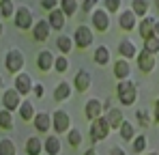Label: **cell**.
<instances>
[{
  "mask_svg": "<svg viewBox=\"0 0 159 155\" xmlns=\"http://www.w3.org/2000/svg\"><path fill=\"white\" fill-rule=\"evenodd\" d=\"M116 97L123 106H131L138 99V88L131 80H125V82H118L116 84Z\"/></svg>",
  "mask_w": 159,
  "mask_h": 155,
  "instance_id": "1",
  "label": "cell"
},
{
  "mask_svg": "<svg viewBox=\"0 0 159 155\" xmlns=\"http://www.w3.org/2000/svg\"><path fill=\"white\" fill-rule=\"evenodd\" d=\"M24 54L22 50H17V48H13V50L7 52V56H4V69L9 71V73H15V76H20L22 71V67H24Z\"/></svg>",
  "mask_w": 159,
  "mask_h": 155,
  "instance_id": "2",
  "label": "cell"
},
{
  "mask_svg": "<svg viewBox=\"0 0 159 155\" xmlns=\"http://www.w3.org/2000/svg\"><path fill=\"white\" fill-rule=\"evenodd\" d=\"M90 140L93 142H99V140H106L107 134H110V123H107L106 116H101V119H97V121H93L90 123Z\"/></svg>",
  "mask_w": 159,
  "mask_h": 155,
  "instance_id": "3",
  "label": "cell"
},
{
  "mask_svg": "<svg viewBox=\"0 0 159 155\" xmlns=\"http://www.w3.org/2000/svg\"><path fill=\"white\" fill-rule=\"evenodd\" d=\"M93 39H95V35H93V30H90V26L86 24H80L75 28V32H73V41H75V45L78 48H88L90 43H93Z\"/></svg>",
  "mask_w": 159,
  "mask_h": 155,
  "instance_id": "4",
  "label": "cell"
},
{
  "mask_svg": "<svg viewBox=\"0 0 159 155\" xmlns=\"http://www.w3.org/2000/svg\"><path fill=\"white\" fill-rule=\"evenodd\" d=\"M15 26L17 28H22V30H28V28H34V20H32V11L28 9L26 4H22V7H17V13H15Z\"/></svg>",
  "mask_w": 159,
  "mask_h": 155,
  "instance_id": "5",
  "label": "cell"
},
{
  "mask_svg": "<svg viewBox=\"0 0 159 155\" xmlns=\"http://www.w3.org/2000/svg\"><path fill=\"white\" fill-rule=\"evenodd\" d=\"M52 119H54V129H56V134L71 131V116H69L65 110H56Z\"/></svg>",
  "mask_w": 159,
  "mask_h": 155,
  "instance_id": "6",
  "label": "cell"
},
{
  "mask_svg": "<svg viewBox=\"0 0 159 155\" xmlns=\"http://www.w3.org/2000/svg\"><path fill=\"white\" fill-rule=\"evenodd\" d=\"M20 106H22V101H20V93L15 91V88H7L4 93H2V108L4 110H20Z\"/></svg>",
  "mask_w": 159,
  "mask_h": 155,
  "instance_id": "7",
  "label": "cell"
},
{
  "mask_svg": "<svg viewBox=\"0 0 159 155\" xmlns=\"http://www.w3.org/2000/svg\"><path fill=\"white\" fill-rule=\"evenodd\" d=\"M84 112H86V119L93 123V121L101 119V114H103L106 110H103V103L99 101V99H95V97H93V99H88V101H86V108H84Z\"/></svg>",
  "mask_w": 159,
  "mask_h": 155,
  "instance_id": "8",
  "label": "cell"
},
{
  "mask_svg": "<svg viewBox=\"0 0 159 155\" xmlns=\"http://www.w3.org/2000/svg\"><path fill=\"white\" fill-rule=\"evenodd\" d=\"M90 20L95 24V30H99V32H106L107 28H110V17H107L106 9H95L93 15H90Z\"/></svg>",
  "mask_w": 159,
  "mask_h": 155,
  "instance_id": "9",
  "label": "cell"
},
{
  "mask_svg": "<svg viewBox=\"0 0 159 155\" xmlns=\"http://www.w3.org/2000/svg\"><path fill=\"white\" fill-rule=\"evenodd\" d=\"M15 91L20 93V95H28L30 91H34V82H32V78L30 73H20V76H15Z\"/></svg>",
  "mask_w": 159,
  "mask_h": 155,
  "instance_id": "10",
  "label": "cell"
},
{
  "mask_svg": "<svg viewBox=\"0 0 159 155\" xmlns=\"http://www.w3.org/2000/svg\"><path fill=\"white\" fill-rule=\"evenodd\" d=\"M118 54H120V58H125V60H131L135 56H140V52L135 48V43H133L131 39H123L120 43H118Z\"/></svg>",
  "mask_w": 159,
  "mask_h": 155,
  "instance_id": "11",
  "label": "cell"
},
{
  "mask_svg": "<svg viewBox=\"0 0 159 155\" xmlns=\"http://www.w3.org/2000/svg\"><path fill=\"white\" fill-rule=\"evenodd\" d=\"M118 24L123 30H127V32H131L133 28L138 26V15L133 13L131 9H125L123 13H120V17H118Z\"/></svg>",
  "mask_w": 159,
  "mask_h": 155,
  "instance_id": "12",
  "label": "cell"
},
{
  "mask_svg": "<svg viewBox=\"0 0 159 155\" xmlns=\"http://www.w3.org/2000/svg\"><path fill=\"white\" fill-rule=\"evenodd\" d=\"M138 67H140L144 73H151V71L155 69V54L142 50V52H140V56H138Z\"/></svg>",
  "mask_w": 159,
  "mask_h": 155,
  "instance_id": "13",
  "label": "cell"
},
{
  "mask_svg": "<svg viewBox=\"0 0 159 155\" xmlns=\"http://www.w3.org/2000/svg\"><path fill=\"white\" fill-rule=\"evenodd\" d=\"M114 76L118 78L120 82H125L127 78L131 76V65H129V60H125V58H118V60L114 63Z\"/></svg>",
  "mask_w": 159,
  "mask_h": 155,
  "instance_id": "14",
  "label": "cell"
},
{
  "mask_svg": "<svg viewBox=\"0 0 159 155\" xmlns=\"http://www.w3.org/2000/svg\"><path fill=\"white\" fill-rule=\"evenodd\" d=\"M50 22L48 20H39L34 28H32V37H34V41H45L48 37H50Z\"/></svg>",
  "mask_w": 159,
  "mask_h": 155,
  "instance_id": "15",
  "label": "cell"
},
{
  "mask_svg": "<svg viewBox=\"0 0 159 155\" xmlns=\"http://www.w3.org/2000/svg\"><path fill=\"white\" fill-rule=\"evenodd\" d=\"M54 63H56V58L52 56L50 50L39 52V56H37V67H39L41 71H50V69L54 67Z\"/></svg>",
  "mask_w": 159,
  "mask_h": 155,
  "instance_id": "16",
  "label": "cell"
},
{
  "mask_svg": "<svg viewBox=\"0 0 159 155\" xmlns=\"http://www.w3.org/2000/svg\"><path fill=\"white\" fill-rule=\"evenodd\" d=\"M106 119L110 123V129H120L123 123H125V116H123L120 108H112L110 112H106Z\"/></svg>",
  "mask_w": 159,
  "mask_h": 155,
  "instance_id": "17",
  "label": "cell"
},
{
  "mask_svg": "<svg viewBox=\"0 0 159 155\" xmlns=\"http://www.w3.org/2000/svg\"><path fill=\"white\" fill-rule=\"evenodd\" d=\"M155 24H157V22H155L153 17H144V20L140 22L138 28H140V37H142L144 41L151 39V37H155Z\"/></svg>",
  "mask_w": 159,
  "mask_h": 155,
  "instance_id": "18",
  "label": "cell"
},
{
  "mask_svg": "<svg viewBox=\"0 0 159 155\" xmlns=\"http://www.w3.org/2000/svg\"><path fill=\"white\" fill-rule=\"evenodd\" d=\"M73 84H75L78 93H84V91H88V88H90V73H88L86 69L78 71V73H75V78H73Z\"/></svg>",
  "mask_w": 159,
  "mask_h": 155,
  "instance_id": "19",
  "label": "cell"
},
{
  "mask_svg": "<svg viewBox=\"0 0 159 155\" xmlns=\"http://www.w3.org/2000/svg\"><path fill=\"white\" fill-rule=\"evenodd\" d=\"M34 127L37 131H50V127H54V119L48 112H39L34 116Z\"/></svg>",
  "mask_w": 159,
  "mask_h": 155,
  "instance_id": "20",
  "label": "cell"
},
{
  "mask_svg": "<svg viewBox=\"0 0 159 155\" xmlns=\"http://www.w3.org/2000/svg\"><path fill=\"white\" fill-rule=\"evenodd\" d=\"M48 22H50V26H52L54 30H62L65 28V22H67V15L62 13V9H56V11L50 13Z\"/></svg>",
  "mask_w": 159,
  "mask_h": 155,
  "instance_id": "21",
  "label": "cell"
},
{
  "mask_svg": "<svg viewBox=\"0 0 159 155\" xmlns=\"http://www.w3.org/2000/svg\"><path fill=\"white\" fill-rule=\"evenodd\" d=\"M43 149H45V155H60V138L58 136H48L45 142H43Z\"/></svg>",
  "mask_w": 159,
  "mask_h": 155,
  "instance_id": "22",
  "label": "cell"
},
{
  "mask_svg": "<svg viewBox=\"0 0 159 155\" xmlns=\"http://www.w3.org/2000/svg\"><path fill=\"white\" fill-rule=\"evenodd\" d=\"M43 151V140L37 136H30L26 140V155H41Z\"/></svg>",
  "mask_w": 159,
  "mask_h": 155,
  "instance_id": "23",
  "label": "cell"
},
{
  "mask_svg": "<svg viewBox=\"0 0 159 155\" xmlns=\"http://www.w3.org/2000/svg\"><path fill=\"white\" fill-rule=\"evenodd\" d=\"M56 45H58V50H60V54L65 56V54H69V52L73 50V45H75V41L69 37V35H60L58 39H56Z\"/></svg>",
  "mask_w": 159,
  "mask_h": 155,
  "instance_id": "24",
  "label": "cell"
},
{
  "mask_svg": "<svg viewBox=\"0 0 159 155\" xmlns=\"http://www.w3.org/2000/svg\"><path fill=\"white\" fill-rule=\"evenodd\" d=\"M71 95V84L69 82H60L56 88H54V99L56 101H62V99H67Z\"/></svg>",
  "mask_w": 159,
  "mask_h": 155,
  "instance_id": "25",
  "label": "cell"
},
{
  "mask_svg": "<svg viewBox=\"0 0 159 155\" xmlns=\"http://www.w3.org/2000/svg\"><path fill=\"white\" fill-rule=\"evenodd\" d=\"M15 4L11 2V0H2V4H0V15H2V20H9V17H15Z\"/></svg>",
  "mask_w": 159,
  "mask_h": 155,
  "instance_id": "26",
  "label": "cell"
},
{
  "mask_svg": "<svg viewBox=\"0 0 159 155\" xmlns=\"http://www.w3.org/2000/svg\"><path fill=\"white\" fill-rule=\"evenodd\" d=\"M95 63L97 65H107L110 63V50H107L106 45H99L95 50Z\"/></svg>",
  "mask_w": 159,
  "mask_h": 155,
  "instance_id": "27",
  "label": "cell"
},
{
  "mask_svg": "<svg viewBox=\"0 0 159 155\" xmlns=\"http://www.w3.org/2000/svg\"><path fill=\"white\" fill-rule=\"evenodd\" d=\"M20 116L24 119V121H32L37 114H34V108H32V103L30 101H22L20 106Z\"/></svg>",
  "mask_w": 159,
  "mask_h": 155,
  "instance_id": "28",
  "label": "cell"
},
{
  "mask_svg": "<svg viewBox=\"0 0 159 155\" xmlns=\"http://www.w3.org/2000/svg\"><path fill=\"white\" fill-rule=\"evenodd\" d=\"M118 131H120V138H123V140H127V142H129V140H135V127H133L129 121H125L123 127L118 129Z\"/></svg>",
  "mask_w": 159,
  "mask_h": 155,
  "instance_id": "29",
  "label": "cell"
},
{
  "mask_svg": "<svg viewBox=\"0 0 159 155\" xmlns=\"http://www.w3.org/2000/svg\"><path fill=\"white\" fill-rule=\"evenodd\" d=\"M0 155H17V149H15L13 140H9V138L0 140Z\"/></svg>",
  "mask_w": 159,
  "mask_h": 155,
  "instance_id": "30",
  "label": "cell"
},
{
  "mask_svg": "<svg viewBox=\"0 0 159 155\" xmlns=\"http://www.w3.org/2000/svg\"><path fill=\"white\" fill-rule=\"evenodd\" d=\"M60 9L67 17H71L75 11H78V0H60Z\"/></svg>",
  "mask_w": 159,
  "mask_h": 155,
  "instance_id": "31",
  "label": "cell"
},
{
  "mask_svg": "<svg viewBox=\"0 0 159 155\" xmlns=\"http://www.w3.org/2000/svg\"><path fill=\"white\" fill-rule=\"evenodd\" d=\"M131 11L140 17V15H146V11H148V2L146 0H133L131 2Z\"/></svg>",
  "mask_w": 159,
  "mask_h": 155,
  "instance_id": "32",
  "label": "cell"
},
{
  "mask_svg": "<svg viewBox=\"0 0 159 155\" xmlns=\"http://www.w3.org/2000/svg\"><path fill=\"white\" fill-rule=\"evenodd\" d=\"M0 127L2 129H13V119H11V112L9 110H4L2 108V112H0Z\"/></svg>",
  "mask_w": 159,
  "mask_h": 155,
  "instance_id": "33",
  "label": "cell"
},
{
  "mask_svg": "<svg viewBox=\"0 0 159 155\" xmlns=\"http://www.w3.org/2000/svg\"><path fill=\"white\" fill-rule=\"evenodd\" d=\"M54 69H56L58 73H65V71L69 69V60H67V56L60 54V56L56 58V63H54Z\"/></svg>",
  "mask_w": 159,
  "mask_h": 155,
  "instance_id": "34",
  "label": "cell"
},
{
  "mask_svg": "<svg viewBox=\"0 0 159 155\" xmlns=\"http://www.w3.org/2000/svg\"><path fill=\"white\" fill-rule=\"evenodd\" d=\"M144 50L151 52V54H157V52H159V39H157V37L146 39V41H144Z\"/></svg>",
  "mask_w": 159,
  "mask_h": 155,
  "instance_id": "35",
  "label": "cell"
},
{
  "mask_svg": "<svg viewBox=\"0 0 159 155\" xmlns=\"http://www.w3.org/2000/svg\"><path fill=\"white\" fill-rule=\"evenodd\" d=\"M146 149V136H135L133 140V153H142Z\"/></svg>",
  "mask_w": 159,
  "mask_h": 155,
  "instance_id": "36",
  "label": "cell"
},
{
  "mask_svg": "<svg viewBox=\"0 0 159 155\" xmlns=\"http://www.w3.org/2000/svg\"><path fill=\"white\" fill-rule=\"evenodd\" d=\"M69 144H71V147H80V144H82V134H80V129H71V131H69Z\"/></svg>",
  "mask_w": 159,
  "mask_h": 155,
  "instance_id": "37",
  "label": "cell"
},
{
  "mask_svg": "<svg viewBox=\"0 0 159 155\" xmlns=\"http://www.w3.org/2000/svg\"><path fill=\"white\" fill-rule=\"evenodd\" d=\"M135 116H138L140 125H144V127H148V125H151V114H148L146 110H138V112H135Z\"/></svg>",
  "mask_w": 159,
  "mask_h": 155,
  "instance_id": "38",
  "label": "cell"
},
{
  "mask_svg": "<svg viewBox=\"0 0 159 155\" xmlns=\"http://www.w3.org/2000/svg\"><path fill=\"white\" fill-rule=\"evenodd\" d=\"M120 9V0H106V11L107 13H114Z\"/></svg>",
  "mask_w": 159,
  "mask_h": 155,
  "instance_id": "39",
  "label": "cell"
},
{
  "mask_svg": "<svg viewBox=\"0 0 159 155\" xmlns=\"http://www.w3.org/2000/svg\"><path fill=\"white\" fill-rule=\"evenodd\" d=\"M41 7H43V9H50V13H52V11L58 9V2H56V0H43Z\"/></svg>",
  "mask_w": 159,
  "mask_h": 155,
  "instance_id": "40",
  "label": "cell"
},
{
  "mask_svg": "<svg viewBox=\"0 0 159 155\" xmlns=\"http://www.w3.org/2000/svg\"><path fill=\"white\" fill-rule=\"evenodd\" d=\"M82 9H84V11H93V9H97V4H95V0H86V2L82 4Z\"/></svg>",
  "mask_w": 159,
  "mask_h": 155,
  "instance_id": "41",
  "label": "cell"
},
{
  "mask_svg": "<svg viewBox=\"0 0 159 155\" xmlns=\"http://www.w3.org/2000/svg\"><path fill=\"white\" fill-rule=\"evenodd\" d=\"M34 95H37V97H43V95H45L43 84H34Z\"/></svg>",
  "mask_w": 159,
  "mask_h": 155,
  "instance_id": "42",
  "label": "cell"
},
{
  "mask_svg": "<svg viewBox=\"0 0 159 155\" xmlns=\"http://www.w3.org/2000/svg\"><path fill=\"white\" fill-rule=\"evenodd\" d=\"M110 155H127V153H125L120 147H112V149H110Z\"/></svg>",
  "mask_w": 159,
  "mask_h": 155,
  "instance_id": "43",
  "label": "cell"
},
{
  "mask_svg": "<svg viewBox=\"0 0 159 155\" xmlns=\"http://www.w3.org/2000/svg\"><path fill=\"white\" fill-rule=\"evenodd\" d=\"M155 119L159 121V97H157V103H155Z\"/></svg>",
  "mask_w": 159,
  "mask_h": 155,
  "instance_id": "44",
  "label": "cell"
},
{
  "mask_svg": "<svg viewBox=\"0 0 159 155\" xmlns=\"http://www.w3.org/2000/svg\"><path fill=\"white\" fill-rule=\"evenodd\" d=\"M84 155H97V151H95V149H88V151H86Z\"/></svg>",
  "mask_w": 159,
  "mask_h": 155,
  "instance_id": "45",
  "label": "cell"
},
{
  "mask_svg": "<svg viewBox=\"0 0 159 155\" xmlns=\"http://www.w3.org/2000/svg\"><path fill=\"white\" fill-rule=\"evenodd\" d=\"M155 37H157V39H159V22H157V24H155Z\"/></svg>",
  "mask_w": 159,
  "mask_h": 155,
  "instance_id": "46",
  "label": "cell"
},
{
  "mask_svg": "<svg viewBox=\"0 0 159 155\" xmlns=\"http://www.w3.org/2000/svg\"><path fill=\"white\" fill-rule=\"evenodd\" d=\"M148 155H159V153H148Z\"/></svg>",
  "mask_w": 159,
  "mask_h": 155,
  "instance_id": "47",
  "label": "cell"
},
{
  "mask_svg": "<svg viewBox=\"0 0 159 155\" xmlns=\"http://www.w3.org/2000/svg\"><path fill=\"white\" fill-rule=\"evenodd\" d=\"M157 9H159V2H157Z\"/></svg>",
  "mask_w": 159,
  "mask_h": 155,
  "instance_id": "48",
  "label": "cell"
}]
</instances>
